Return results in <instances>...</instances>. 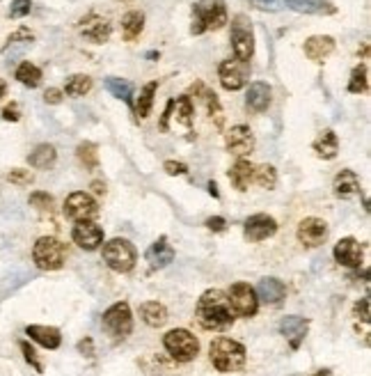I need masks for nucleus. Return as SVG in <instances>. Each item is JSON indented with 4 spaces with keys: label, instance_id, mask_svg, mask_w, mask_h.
Segmentation results:
<instances>
[{
    "label": "nucleus",
    "instance_id": "nucleus-46",
    "mask_svg": "<svg viewBox=\"0 0 371 376\" xmlns=\"http://www.w3.org/2000/svg\"><path fill=\"white\" fill-rule=\"evenodd\" d=\"M247 3H252L254 8H259V10L278 12L282 5H284V0H247Z\"/></svg>",
    "mask_w": 371,
    "mask_h": 376
},
{
    "label": "nucleus",
    "instance_id": "nucleus-48",
    "mask_svg": "<svg viewBox=\"0 0 371 376\" xmlns=\"http://www.w3.org/2000/svg\"><path fill=\"white\" fill-rule=\"evenodd\" d=\"M0 118L5 122H19L21 120V111H19V104H10L3 108V113H0Z\"/></svg>",
    "mask_w": 371,
    "mask_h": 376
},
{
    "label": "nucleus",
    "instance_id": "nucleus-3",
    "mask_svg": "<svg viewBox=\"0 0 371 376\" xmlns=\"http://www.w3.org/2000/svg\"><path fill=\"white\" fill-rule=\"evenodd\" d=\"M227 23L225 0H199L192 5V35H202L206 30H220Z\"/></svg>",
    "mask_w": 371,
    "mask_h": 376
},
{
    "label": "nucleus",
    "instance_id": "nucleus-36",
    "mask_svg": "<svg viewBox=\"0 0 371 376\" xmlns=\"http://www.w3.org/2000/svg\"><path fill=\"white\" fill-rule=\"evenodd\" d=\"M89 90H92V78H89L87 74H76L65 85V92L69 97H85Z\"/></svg>",
    "mask_w": 371,
    "mask_h": 376
},
{
    "label": "nucleus",
    "instance_id": "nucleus-21",
    "mask_svg": "<svg viewBox=\"0 0 371 376\" xmlns=\"http://www.w3.org/2000/svg\"><path fill=\"white\" fill-rule=\"evenodd\" d=\"M271 99H273L271 85L264 83V80H254V83L247 87L245 106L254 113H264V111H268V106H271Z\"/></svg>",
    "mask_w": 371,
    "mask_h": 376
},
{
    "label": "nucleus",
    "instance_id": "nucleus-27",
    "mask_svg": "<svg viewBox=\"0 0 371 376\" xmlns=\"http://www.w3.org/2000/svg\"><path fill=\"white\" fill-rule=\"evenodd\" d=\"M314 152L321 156V159L326 161H333L337 154H339V138H337V133L333 131V129H326L319 138L314 140Z\"/></svg>",
    "mask_w": 371,
    "mask_h": 376
},
{
    "label": "nucleus",
    "instance_id": "nucleus-45",
    "mask_svg": "<svg viewBox=\"0 0 371 376\" xmlns=\"http://www.w3.org/2000/svg\"><path fill=\"white\" fill-rule=\"evenodd\" d=\"M163 170L168 175H172V177H181V175H188V166L186 163H181V161H165L163 163Z\"/></svg>",
    "mask_w": 371,
    "mask_h": 376
},
{
    "label": "nucleus",
    "instance_id": "nucleus-43",
    "mask_svg": "<svg viewBox=\"0 0 371 376\" xmlns=\"http://www.w3.org/2000/svg\"><path fill=\"white\" fill-rule=\"evenodd\" d=\"M32 3L30 0H12V8H10V16L12 19H23L30 14Z\"/></svg>",
    "mask_w": 371,
    "mask_h": 376
},
{
    "label": "nucleus",
    "instance_id": "nucleus-10",
    "mask_svg": "<svg viewBox=\"0 0 371 376\" xmlns=\"http://www.w3.org/2000/svg\"><path fill=\"white\" fill-rule=\"evenodd\" d=\"M227 298H229V305H232L234 314H238V317L250 319L259 310L257 291H254L247 283H234L229 294H227Z\"/></svg>",
    "mask_w": 371,
    "mask_h": 376
},
{
    "label": "nucleus",
    "instance_id": "nucleus-26",
    "mask_svg": "<svg viewBox=\"0 0 371 376\" xmlns=\"http://www.w3.org/2000/svg\"><path fill=\"white\" fill-rule=\"evenodd\" d=\"M333 190L341 200H350L353 195L360 193V177H357L353 170H341V173L335 177Z\"/></svg>",
    "mask_w": 371,
    "mask_h": 376
},
{
    "label": "nucleus",
    "instance_id": "nucleus-32",
    "mask_svg": "<svg viewBox=\"0 0 371 376\" xmlns=\"http://www.w3.org/2000/svg\"><path fill=\"white\" fill-rule=\"evenodd\" d=\"M172 115H175V120L179 122V124L192 126V120H195V106H192V99L188 97V94L179 97L177 101H172Z\"/></svg>",
    "mask_w": 371,
    "mask_h": 376
},
{
    "label": "nucleus",
    "instance_id": "nucleus-50",
    "mask_svg": "<svg viewBox=\"0 0 371 376\" xmlns=\"http://www.w3.org/2000/svg\"><path fill=\"white\" fill-rule=\"evenodd\" d=\"M206 228L211 232H225L227 230V221L223 216H211L209 221H206Z\"/></svg>",
    "mask_w": 371,
    "mask_h": 376
},
{
    "label": "nucleus",
    "instance_id": "nucleus-42",
    "mask_svg": "<svg viewBox=\"0 0 371 376\" xmlns=\"http://www.w3.org/2000/svg\"><path fill=\"white\" fill-rule=\"evenodd\" d=\"M30 204L39 211H51L53 209V195L44 193V190H34L30 195Z\"/></svg>",
    "mask_w": 371,
    "mask_h": 376
},
{
    "label": "nucleus",
    "instance_id": "nucleus-14",
    "mask_svg": "<svg viewBox=\"0 0 371 376\" xmlns=\"http://www.w3.org/2000/svg\"><path fill=\"white\" fill-rule=\"evenodd\" d=\"M225 145H227V152L234 154V156H240V159L247 154H252L254 135L250 131V126H245V124L232 126L229 131L225 133Z\"/></svg>",
    "mask_w": 371,
    "mask_h": 376
},
{
    "label": "nucleus",
    "instance_id": "nucleus-37",
    "mask_svg": "<svg viewBox=\"0 0 371 376\" xmlns=\"http://www.w3.org/2000/svg\"><path fill=\"white\" fill-rule=\"evenodd\" d=\"M252 181H257L261 188L273 190L275 186H278V170H275L273 166H268V163H264V166H257L254 168Z\"/></svg>",
    "mask_w": 371,
    "mask_h": 376
},
{
    "label": "nucleus",
    "instance_id": "nucleus-53",
    "mask_svg": "<svg viewBox=\"0 0 371 376\" xmlns=\"http://www.w3.org/2000/svg\"><path fill=\"white\" fill-rule=\"evenodd\" d=\"M209 193H211L213 197H220V193H218V184H216V181H209Z\"/></svg>",
    "mask_w": 371,
    "mask_h": 376
},
{
    "label": "nucleus",
    "instance_id": "nucleus-12",
    "mask_svg": "<svg viewBox=\"0 0 371 376\" xmlns=\"http://www.w3.org/2000/svg\"><path fill=\"white\" fill-rule=\"evenodd\" d=\"M275 232H278V221L268 214H254L247 218L243 225V234L247 241H252V243L266 241V239H271Z\"/></svg>",
    "mask_w": 371,
    "mask_h": 376
},
{
    "label": "nucleus",
    "instance_id": "nucleus-34",
    "mask_svg": "<svg viewBox=\"0 0 371 376\" xmlns=\"http://www.w3.org/2000/svg\"><path fill=\"white\" fill-rule=\"evenodd\" d=\"M106 90L113 94V97L126 101V104H133V85H131L128 80L110 76V78H106Z\"/></svg>",
    "mask_w": 371,
    "mask_h": 376
},
{
    "label": "nucleus",
    "instance_id": "nucleus-52",
    "mask_svg": "<svg viewBox=\"0 0 371 376\" xmlns=\"http://www.w3.org/2000/svg\"><path fill=\"white\" fill-rule=\"evenodd\" d=\"M78 349H80V351H85V349H87V355H92V353H89V351H92V340H85V342H80Z\"/></svg>",
    "mask_w": 371,
    "mask_h": 376
},
{
    "label": "nucleus",
    "instance_id": "nucleus-44",
    "mask_svg": "<svg viewBox=\"0 0 371 376\" xmlns=\"http://www.w3.org/2000/svg\"><path fill=\"white\" fill-rule=\"evenodd\" d=\"M32 32L30 30H27V28H19L16 32H12V35L10 37H7V44H5V49H10V46L12 44H19V42H32ZM3 49V51H5Z\"/></svg>",
    "mask_w": 371,
    "mask_h": 376
},
{
    "label": "nucleus",
    "instance_id": "nucleus-28",
    "mask_svg": "<svg viewBox=\"0 0 371 376\" xmlns=\"http://www.w3.org/2000/svg\"><path fill=\"white\" fill-rule=\"evenodd\" d=\"M252 175H254V166L250 161L240 159L234 163L229 170V181L236 190H247V186H250V181H252Z\"/></svg>",
    "mask_w": 371,
    "mask_h": 376
},
{
    "label": "nucleus",
    "instance_id": "nucleus-7",
    "mask_svg": "<svg viewBox=\"0 0 371 376\" xmlns=\"http://www.w3.org/2000/svg\"><path fill=\"white\" fill-rule=\"evenodd\" d=\"M101 326H103V331L115 340L128 338L131 331H133V314H131V307H128L126 300L110 305L108 310L103 312Z\"/></svg>",
    "mask_w": 371,
    "mask_h": 376
},
{
    "label": "nucleus",
    "instance_id": "nucleus-38",
    "mask_svg": "<svg viewBox=\"0 0 371 376\" xmlns=\"http://www.w3.org/2000/svg\"><path fill=\"white\" fill-rule=\"evenodd\" d=\"M76 156H78V161L87 170L99 168V147H96L94 142H80L78 149H76Z\"/></svg>",
    "mask_w": 371,
    "mask_h": 376
},
{
    "label": "nucleus",
    "instance_id": "nucleus-13",
    "mask_svg": "<svg viewBox=\"0 0 371 376\" xmlns=\"http://www.w3.org/2000/svg\"><path fill=\"white\" fill-rule=\"evenodd\" d=\"M295 236H298V241L302 245H307V248H316V245H321L328 239V223L323 221V218L309 216L305 221H300Z\"/></svg>",
    "mask_w": 371,
    "mask_h": 376
},
{
    "label": "nucleus",
    "instance_id": "nucleus-9",
    "mask_svg": "<svg viewBox=\"0 0 371 376\" xmlns=\"http://www.w3.org/2000/svg\"><path fill=\"white\" fill-rule=\"evenodd\" d=\"M65 216L71 218L76 223L94 221L99 216V202L85 190H76L65 200Z\"/></svg>",
    "mask_w": 371,
    "mask_h": 376
},
{
    "label": "nucleus",
    "instance_id": "nucleus-16",
    "mask_svg": "<svg viewBox=\"0 0 371 376\" xmlns=\"http://www.w3.org/2000/svg\"><path fill=\"white\" fill-rule=\"evenodd\" d=\"M71 239H74V243L78 245V248L92 252L103 243V230L92 221L76 223V228L71 232Z\"/></svg>",
    "mask_w": 371,
    "mask_h": 376
},
{
    "label": "nucleus",
    "instance_id": "nucleus-4",
    "mask_svg": "<svg viewBox=\"0 0 371 376\" xmlns=\"http://www.w3.org/2000/svg\"><path fill=\"white\" fill-rule=\"evenodd\" d=\"M32 259L41 271H60L67 262V248L60 239L41 236L32 248Z\"/></svg>",
    "mask_w": 371,
    "mask_h": 376
},
{
    "label": "nucleus",
    "instance_id": "nucleus-15",
    "mask_svg": "<svg viewBox=\"0 0 371 376\" xmlns=\"http://www.w3.org/2000/svg\"><path fill=\"white\" fill-rule=\"evenodd\" d=\"M78 30H80L82 37H87L89 42H94V44H106L110 39V32H113V28H110V23L106 21V19L94 14V12L80 19Z\"/></svg>",
    "mask_w": 371,
    "mask_h": 376
},
{
    "label": "nucleus",
    "instance_id": "nucleus-29",
    "mask_svg": "<svg viewBox=\"0 0 371 376\" xmlns=\"http://www.w3.org/2000/svg\"><path fill=\"white\" fill-rule=\"evenodd\" d=\"M140 314L142 321L151 328H161L165 321H168V307L158 300H147V303L140 305Z\"/></svg>",
    "mask_w": 371,
    "mask_h": 376
},
{
    "label": "nucleus",
    "instance_id": "nucleus-31",
    "mask_svg": "<svg viewBox=\"0 0 371 376\" xmlns=\"http://www.w3.org/2000/svg\"><path fill=\"white\" fill-rule=\"evenodd\" d=\"M55 161H58V152H55L53 145H37L27 156V163H30L32 168L37 170H48L55 166Z\"/></svg>",
    "mask_w": 371,
    "mask_h": 376
},
{
    "label": "nucleus",
    "instance_id": "nucleus-54",
    "mask_svg": "<svg viewBox=\"0 0 371 376\" xmlns=\"http://www.w3.org/2000/svg\"><path fill=\"white\" fill-rule=\"evenodd\" d=\"M7 97V85H5V80L0 78V101H3Z\"/></svg>",
    "mask_w": 371,
    "mask_h": 376
},
{
    "label": "nucleus",
    "instance_id": "nucleus-17",
    "mask_svg": "<svg viewBox=\"0 0 371 376\" xmlns=\"http://www.w3.org/2000/svg\"><path fill=\"white\" fill-rule=\"evenodd\" d=\"M333 255H335V259L341 266H348V269H357V266L362 264V245L353 236L339 239V241L335 243Z\"/></svg>",
    "mask_w": 371,
    "mask_h": 376
},
{
    "label": "nucleus",
    "instance_id": "nucleus-49",
    "mask_svg": "<svg viewBox=\"0 0 371 376\" xmlns=\"http://www.w3.org/2000/svg\"><path fill=\"white\" fill-rule=\"evenodd\" d=\"M62 90H58V87H48V90L44 92V101L46 104H51V106H58V104H62Z\"/></svg>",
    "mask_w": 371,
    "mask_h": 376
},
{
    "label": "nucleus",
    "instance_id": "nucleus-11",
    "mask_svg": "<svg viewBox=\"0 0 371 376\" xmlns=\"http://www.w3.org/2000/svg\"><path fill=\"white\" fill-rule=\"evenodd\" d=\"M218 76L220 85L229 92H236L240 87H245V83L250 80V63L243 60H223L218 67Z\"/></svg>",
    "mask_w": 371,
    "mask_h": 376
},
{
    "label": "nucleus",
    "instance_id": "nucleus-51",
    "mask_svg": "<svg viewBox=\"0 0 371 376\" xmlns=\"http://www.w3.org/2000/svg\"><path fill=\"white\" fill-rule=\"evenodd\" d=\"M92 190L96 195H106V184L103 181H92Z\"/></svg>",
    "mask_w": 371,
    "mask_h": 376
},
{
    "label": "nucleus",
    "instance_id": "nucleus-41",
    "mask_svg": "<svg viewBox=\"0 0 371 376\" xmlns=\"http://www.w3.org/2000/svg\"><path fill=\"white\" fill-rule=\"evenodd\" d=\"M19 346H21V351H23V358L30 362V365L34 367V372H44V362H41V358L37 355V351H34V349L27 344V342H19Z\"/></svg>",
    "mask_w": 371,
    "mask_h": 376
},
{
    "label": "nucleus",
    "instance_id": "nucleus-5",
    "mask_svg": "<svg viewBox=\"0 0 371 376\" xmlns=\"http://www.w3.org/2000/svg\"><path fill=\"white\" fill-rule=\"evenodd\" d=\"M103 262L115 273H128L137 262V250L126 239H110L103 243Z\"/></svg>",
    "mask_w": 371,
    "mask_h": 376
},
{
    "label": "nucleus",
    "instance_id": "nucleus-23",
    "mask_svg": "<svg viewBox=\"0 0 371 376\" xmlns=\"http://www.w3.org/2000/svg\"><path fill=\"white\" fill-rule=\"evenodd\" d=\"M144 257H147L151 269H165V266L172 264V259H175V248L168 243V236H161L158 241L149 245Z\"/></svg>",
    "mask_w": 371,
    "mask_h": 376
},
{
    "label": "nucleus",
    "instance_id": "nucleus-1",
    "mask_svg": "<svg viewBox=\"0 0 371 376\" xmlns=\"http://www.w3.org/2000/svg\"><path fill=\"white\" fill-rule=\"evenodd\" d=\"M195 314L199 326L206 328V331H227L234 324V310L229 305V298L220 289H206L197 300Z\"/></svg>",
    "mask_w": 371,
    "mask_h": 376
},
{
    "label": "nucleus",
    "instance_id": "nucleus-25",
    "mask_svg": "<svg viewBox=\"0 0 371 376\" xmlns=\"http://www.w3.org/2000/svg\"><path fill=\"white\" fill-rule=\"evenodd\" d=\"M25 335L30 338L32 342H37L44 349H58L62 344V335L55 326H39V324H32L25 328Z\"/></svg>",
    "mask_w": 371,
    "mask_h": 376
},
{
    "label": "nucleus",
    "instance_id": "nucleus-18",
    "mask_svg": "<svg viewBox=\"0 0 371 376\" xmlns=\"http://www.w3.org/2000/svg\"><path fill=\"white\" fill-rule=\"evenodd\" d=\"M307 331H309V321L302 319V317H295V314H291V317H284L280 321V333L284 335L289 346L293 349H300V344L305 342L307 338Z\"/></svg>",
    "mask_w": 371,
    "mask_h": 376
},
{
    "label": "nucleus",
    "instance_id": "nucleus-55",
    "mask_svg": "<svg viewBox=\"0 0 371 376\" xmlns=\"http://www.w3.org/2000/svg\"><path fill=\"white\" fill-rule=\"evenodd\" d=\"M312 376H330V369H319V372L312 374Z\"/></svg>",
    "mask_w": 371,
    "mask_h": 376
},
{
    "label": "nucleus",
    "instance_id": "nucleus-22",
    "mask_svg": "<svg viewBox=\"0 0 371 376\" xmlns=\"http://www.w3.org/2000/svg\"><path fill=\"white\" fill-rule=\"evenodd\" d=\"M289 10L298 14H312V16H333L337 8L328 0H284Z\"/></svg>",
    "mask_w": 371,
    "mask_h": 376
},
{
    "label": "nucleus",
    "instance_id": "nucleus-35",
    "mask_svg": "<svg viewBox=\"0 0 371 376\" xmlns=\"http://www.w3.org/2000/svg\"><path fill=\"white\" fill-rule=\"evenodd\" d=\"M16 80L19 83H23L25 87H37L41 83V69L37 65H32V63H21L16 67Z\"/></svg>",
    "mask_w": 371,
    "mask_h": 376
},
{
    "label": "nucleus",
    "instance_id": "nucleus-2",
    "mask_svg": "<svg viewBox=\"0 0 371 376\" xmlns=\"http://www.w3.org/2000/svg\"><path fill=\"white\" fill-rule=\"evenodd\" d=\"M209 358L213 362V367L223 374H232L238 372V369L245 367L247 360V351L240 342L232 340V338H218L211 342L209 346Z\"/></svg>",
    "mask_w": 371,
    "mask_h": 376
},
{
    "label": "nucleus",
    "instance_id": "nucleus-8",
    "mask_svg": "<svg viewBox=\"0 0 371 376\" xmlns=\"http://www.w3.org/2000/svg\"><path fill=\"white\" fill-rule=\"evenodd\" d=\"M232 49L236 60H243V63H250L254 56V30L252 21L245 14L234 16L232 21Z\"/></svg>",
    "mask_w": 371,
    "mask_h": 376
},
{
    "label": "nucleus",
    "instance_id": "nucleus-40",
    "mask_svg": "<svg viewBox=\"0 0 371 376\" xmlns=\"http://www.w3.org/2000/svg\"><path fill=\"white\" fill-rule=\"evenodd\" d=\"M7 181L14 184V186H30L34 181V175L30 170H21V168H14L12 173H7Z\"/></svg>",
    "mask_w": 371,
    "mask_h": 376
},
{
    "label": "nucleus",
    "instance_id": "nucleus-47",
    "mask_svg": "<svg viewBox=\"0 0 371 376\" xmlns=\"http://www.w3.org/2000/svg\"><path fill=\"white\" fill-rule=\"evenodd\" d=\"M355 317L362 319L364 324H369V317H371V312H369V298H360L355 303Z\"/></svg>",
    "mask_w": 371,
    "mask_h": 376
},
{
    "label": "nucleus",
    "instance_id": "nucleus-6",
    "mask_svg": "<svg viewBox=\"0 0 371 376\" xmlns=\"http://www.w3.org/2000/svg\"><path fill=\"white\" fill-rule=\"evenodd\" d=\"M163 346L177 362H190L197 358L199 353V342L190 331L186 328H175V331L165 333Z\"/></svg>",
    "mask_w": 371,
    "mask_h": 376
},
{
    "label": "nucleus",
    "instance_id": "nucleus-33",
    "mask_svg": "<svg viewBox=\"0 0 371 376\" xmlns=\"http://www.w3.org/2000/svg\"><path fill=\"white\" fill-rule=\"evenodd\" d=\"M156 90H158V80H151V83H147L140 90V97H137V104H135V113H137V118L140 120L149 118L151 106H154Z\"/></svg>",
    "mask_w": 371,
    "mask_h": 376
},
{
    "label": "nucleus",
    "instance_id": "nucleus-39",
    "mask_svg": "<svg viewBox=\"0 0 371 376\" xmlns=\"http://www.w3.org/2000/svg\"><path fill=\"white\" fill-rule=\"evenodd\" d=\"M367 65L360 63L357 67H353V71H350V80H348V92L350 94H362L367 92L369 87V80H367Z\"/></svg>",
    "mask_w": 371,
    "mask_h": 376
},
{
    "label": "nucleus",
    "instance_id": "nucleus-20",
    "mask_svg": "<svg viewBox=\"0 0 371 376\" xmlns=\"http://www.w3.org/2000/svg\"><path fill=\"white\" fill-rule=\"evenodd\" d=\"M254 291H257V298L266 305H280L286 296V287L278 278H261Z\"/></svg>",
    "mask_w": 371,
    "mask_h": 376
},
{
    "label": "nucleus",
    "instance_id": "nucleus-19",
    "mask_svg": "<svg viewBox=\"0 0 371 376\" xmlns=\"http://www.w3.org/2000/svg\"><path fill=\"white\" fill-rule=\"evenodd\" d=\"M190 94H195V97L202 101L204 108H206V113L211 115V120H216V126H223L225 118H223V106H220V101H218V94L213 92V90H209V87H206L202 80L192 83Z\"/></svg>",
    "mask_w": 371,
    "mask_h": 376
},
{
    "label": "nucleus",
    "instance_id": "nucleus-30",
    "mask_svg": "<svg viewBox=\"0 0 371 376\" xmlns=\"http://www.w3.org/2000/svg\"><path fill=\"white\" fill-rule=\"evenodd\" d=\"M144 30V14L137 10H131L122 19V35L126 42H135Z\"/></svg>",
    "mask_w": 371,
    "mask_h": 376
},
{
    "label": "nucleus",
    "instance_id": "nucleus-24",
    "mask_svg": "<svg viewBox=\"0 0 371 376\" xmlns=\"http://www.w3.org/2000/svg\"><path fill=\"white\" fill-rule=\"evenodd\" d=\"M333 53H335V39L330 35H314L305 42V56L312 63H323Z\"/></svg>",
    "mask_w": 371,
    "mask_h": 376
}]
</instances>
